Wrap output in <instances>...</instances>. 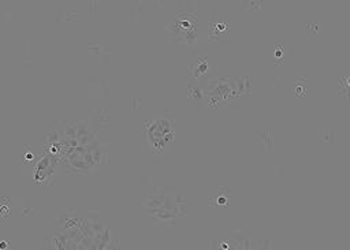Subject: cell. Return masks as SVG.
Here are the masks:
<instances>
[{"label": "cell", "mask_w": 350, "mask_h": 250, "mask_svg": "<svg viewBox=\"0 0 350 250\" xmlns=\"http://www.w3.org/2000/svg\"><path fill=\"white\" fill-rule=\"evenodd\" d=\"M185 213L183 199L170 193H159L144 202V214L159 224H171Z\"/></svg>", "instance_id": "obj_1"}, {"label": "cell", "mask_w": 350, "mask_h": 250, "mask_svg": "<svg viewBox=\"0 0 350 250\" xmlns=\"http://www.w3.org/2000/svg\"><path fill=\"white\" fill-rule=\"evenodd\" d=\"M174 120L165 115H157L145 123L144 137L146 146L154 154L167 153L174 142Z\"/></svg>", "instance_id": "obj_2"}, {"label": "cell", "mask_w": 350, "mask_h": 250, "mask_svg": "<svg viewBox=\"0 0 350 250\" xmlns=\"http://www.w3.org/2000/svg\"><path fill=\"white\" fill-rule=\"evenodd\" d=\"M7 247V243L5 242H1V249H5Z\"/></svg>", "instance_id": "obj_3"}]
</instances>
